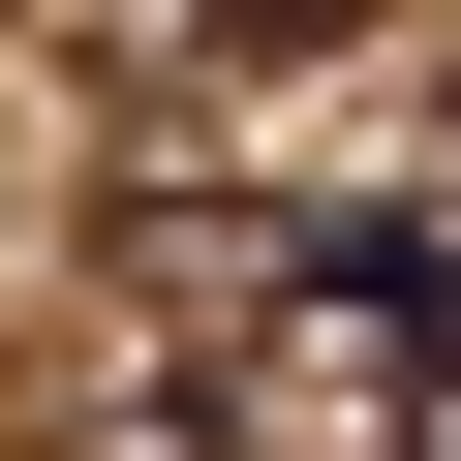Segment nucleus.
Here are the masks:
<instances>
[{
	"instance_id": "obj_1",
	"label": "nucleus",
	"mask_w": 461,
	"mask_h": 461,
	"mask_svg": "<svg viewBox=\"0 0 461 461\" xmlns=\"http://www.w3.org/2000/svg\"><path fill=\"white\" fill-rule=\"evenodd\" d=\"M339 32H369V0H215V62H339Z\"/></svg>"
},
{
	"instance_id": "obj_2",
	"label": "nucleus",
	"mask_w": 461,
	"mask_h": 461,
	"mask_svg": "<svg viewBox=\"0 0 461 461\" xmlns=\"http://www.w3.org/2000/svg\"><path fill=\"white\" fill-rule=\"evenodd\" d=\"M400 461H461V339H430V430H400Z\"/></svg>"
}]
</instances>
